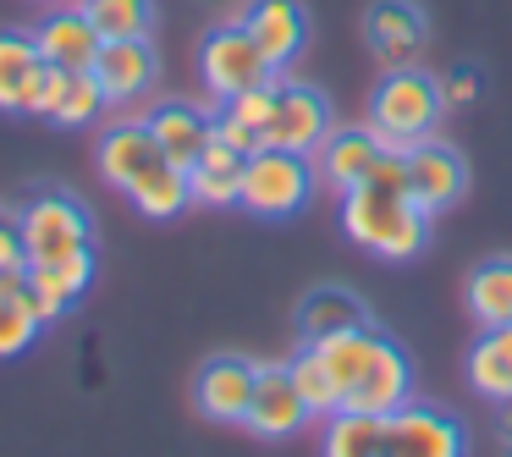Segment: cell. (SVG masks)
Wrapping results in <instances>:
<instances>
[{
	"label": "cell",
	"mask_w": 512,
	"mask_h": 457,
	"mask_svg": "<svg viewBox=\"0 0 512 457\" xmlns=\"http://www.w3.org/2000/svg\"><path fill=\"white\" fill-rule=\"evenodd\" d=\"M320 358L325 380L336 391V408L347 413H397L402 402H413V364L380 325H353L336 331L325 342H303Z\"/></svg>",
	"instance_id": "obj_1"
},
{
	"label": "cell",
	"mask_w": 512,
	"mask_h": 457,
	"mask_svg": "<svg viewBox=\"0 0 512 457\" xmlns=\"http://www.w3.org/2000/svg\"><path fill=\"white\" fill-rule=\"evenodd\" d=\"M342 232L353 237L358 248H369L375 259H419L424 237H430V215L413 204L408 193V160L391 149L375 171H369L358 188L342 193Z\"/></svg>",
	"instance_id": "obj_2"
},
{
	"label": "cell",
	"mask_w": 512,
	"mask_h": 457,
	"mask_svg": "<svg viewBox=\"0 0 512 457\" xmlns=\"http://www.w3.org/2000/svg\"><path fill=\"white\" fill-rule=\"evenodd\" d=\"M441 111H446L441 78H430V72H419V67L386 72V78L375 83V94H369V127H375L380 144L397 149V155L413 144H424V138H435Z\"/></svg>",
	"instance_id": "obj_3"
},
{
	"label": "cell",
	"mask_w": 512,
	"mask_h": 457,
	"mask_svg": "<svg viewBox=\"0 0 512 457\" xmlns=\"http://www.w3.org/2000/svg\"><path fill=\"white\" fill-rule=\"evenodd\" d=\"M320 188V171H314V155H292V149H254L243 166V210L259 215V221H287Z\"/></svg>",
	"instance_id": "obj_4"
},
{
	"label": "cell",
	"mask_w": 512,
	"mask_h": 457,
	"mask_svg": "<svg viewBox=\"0 0 512 457\" xmlns=\"http://www.w3.org/2000/svg\"><path fill=\"white\" fill-rule=\"evenodd\" d=\"M23 221V248H28V265H56V259L72 254H89L94 248V221L83 210V199L61 188H45L17 210Z\"/></svg>",
	"instance_id": "obj_5"
},
{
	"label": "cell",
	"mask_w": 512,
	"mask_h": 457,
	"mask_svg": "<svg viewBox=\"0 0 512 457\" xmlns=\"http://www.w3.org/2000/svg\"><path fill=\"white\" fill-rule=\"evenodd\" d=\"M199 72H204V89H210L215 100H232V94H248V89L276 83L270 56L254 45V34H248L243 23H221V28H210V34H204Z\"/></svg>",
	"instance_id": "obj_6"
},
{
	"label": "cell",
	"mask_w": 512,
	"mask_h": 457,
	"mask_svg": "<svg viewBox=\"0 0 512 457\" xmlns=\"http://www.w3.org/2000/svg\"><path fill=\"white\" fill-rule=\"evenodd\" d=\"M331 138V105L309 83H276V105L265 122L270 149H292V155H314Z\"/></svg>",
	"instance_id": "obj_7"
},
{
	"label": "cell",
	"mask_w": 512,
	"mask_h": 457,
	"mask_svg": "<svg viewBox=\"0 0 512 457\" xmlns=\"http://www.w3.org/2000/svg\"><path fill=\"white\" fill-rule=\"evenodd\" d=\"M160 166H171V160H166V149H160V138L149 133V122H116L100 133V177L111 182L116 193L133 199Z\"/></svg>",
	"instance_id": "obj_8"
},
{
	"label": "cell",
	"mask_w": 512,
	"mask_h": 457,
	"mask_svg": "<svg viewBox=\"0 0 512 457\" xmlns=\"http://www.w3.org/2000/svg\"><path fill=\"white\" fill-rule=\"evenodd\" d=\"M309 419H314V408L303 402L298 380H292V364H259V386H254V402H248V419H243L248 430L259 441H287Z\"/></svg>",
	"instance_id": "obj_9"
},
{
	"label": "cell",
	"mask_w": 512,
	"mask_h": 457,
	"mask_svg": "<svg viewBox=\"0 0 512 457\" xmlns=\"http://www.w3.org/2000/svg\"><path fill=\"white\" fill-rule=\"evenodd\" d=\"M402 160H408V193H413V204H419L424 215H441V210H452V204L463 199L468 166H463V155H457L452 144L424 138V144L402 149Z\"/></svg>",
	"instance_id": "obj_10"
},
{
	"label": "cell",
	"mask_w": 512,
	"mask_h": 457,
	"mask_svg": "<svg viewBox=\"0 0 512 457\" xmlns=\"http://www.w3.org/2000/svg\"><path fill=\"white\" fill-rule=\"evenodd\" d=\"M254 386H259V364L226 353V358H210L193 380V408L215 424H243L248 419V402H254Z\"/></svg>",
	"instance_id": "obj_11"
},
{
	"label": "cell",
	"mask_w": 512,
	"mask_h": 457,
	"mask_svg": "<svg viewBox=\"0 0 512 457\" xmlns=\"http://www.w3.org/2000/svg\"><path fill=\"white\" fill-rule=\"evenodd\" d=\"M391 457H468L463 424L430 402H402L391 413Z\"/></svg>",
	"instance_id": "obj_12"
},
{
	"label": "cell",
	"mask_w": 512,
	"mask_h": 457,
	"mask_svg": "<svg viewBox=\"0 0 512 457\" xmlns=\"http://www.w3.org/2000/svg\"><path fill=\"white\" fill-rule=\"evenodd\" d=\"M364 45L380 61V72L413 67V56L424 45V12L413 0H375L364 12Z\"/></svg>",
	"instance_id": "obj_13"
},
{
	"label": "cell",
	"mask_w": 512,
	"mask_h": 457,
	"mask_svg": "<svg viewBox=\"0 0 512 457\" xmlns=\"http://www.w3.org/2000/svg\"><path fill=\"white\" fill-rule=\"evenodd\" d=\"M89 72L100 78L105 100H111V105H127V100H138V94L155 89V78H160V50L149 45V39H105Z\"/></svg>",
	"instance_id": "obj_14"
},
{
	"label": "cell",
	"mask_w": 512,
	"mask_h": 457,
	"mask_svg": "<svg viewBox=\"0 0 512 457\" xmlns=\"http://www.w3.org/2000/svg\"><path fill=\"white\" fill-rule=\"evenodd\" d=\"M386 155L391 149L380 144L375 127H342V133L331 127V138L314 149V171H320V182L331 193H347V188H358Z\"/></svg>",
	"instance_id": "obj_15"
},
{
	"label": "cell",
	"mask_w": 512,
	"mask_h": 457,
	"mask_svg": "<svg viewBox=\"0 0 512 457\" xmlns=\"http://www.w3.org/2000/svg\"><path fill=\"white\" fill-rule=\"evenodd\" d=\"M237 23L254 34V45L270 56V67H292L309 45V17H303L298 0H248V12Z\"/></svg>",
	"instance_id": "obj_16"
},
{
	"label": "cell",
	"mask_w": 512,
	"mask_h": 457,
	"mask_svg": "<svg viewBox=\"0 0 512 457\" xmlns=\"http://www.w3.org/2000/svg\"><path fill=\"white\" fill-rule=\"evenodd\" d=\"M89 287H94V248L89 254H72V259H56V265H28L23 303L39 314V325H56Z\"/></svg>",
	"instance_id": "obj_17"
},
{
	"label": "cell",
	"mask_w": 512,
	"mask_h": 457,
	"mask_svg": "<svg viewBox=\"0 0 512 457\" xmlns=\"http://www.w3.org/2000/svg\"><path fill=\"white\" fill-rule=\"evenodd\" d=\"M144 122H149V133L160 138L166 160H171V166H182V171H193V166L204 160V149L215 144V116H204L199 105H188V100L155 105Z\"/></svg>",
	"instance_id": "obj_18"
},
{
	"label": "cell",
	"mask_w": 512,
	"mask_h": 457,
	"mask_svg": "<svg viewBox=\"0 0 512 457\" xmlns=\"http://www.w3.org/2000/svg\"><path fill=\"white\" fill-rule=\"evenodd\" d=\"M34 45H39V56L56 61V67L89 72L105 39H100V28L89 23V12H83V6H56V12L34 28Z\"/></svg>",
	"instance_id": "obj_19"
},
{
	"label": "cell",
	"mask_w": 512,
	"mask_h": 457,
	"mask_svg": "<svg viewBox=\"0 0 512 457\" xmlns=\"http://www.w3.org/2000/svg\"><path fill=\"white\" fill-rule=\"evenodd\" d=\"M325 457H391V413L336 408L325 424Z\"/></svg>",
	"instance_id": "obj_20"
},
{
	"label": "cell",
	"mask_w": 512,
	"mask_h": 457,
	"mask_svg": "<svg viewBox=\"0 0 512 457\" xmlns=\"http://www.w3.org/2000/svg\"><path fill=\"white\" fill-rule=\"evenodd\" d=\"M243 166H248V155H237L232 144L215 138V144L204 149V160L188 171L193 177V204H210V210L243 204Z\"/></svg>",
	"instance_id": "obj_21"
},
{
	"label": "cell",
	"mask_w": 512,
	"mask_h": 457,
	"mask_svg": "<svg viewBox=\"0 0 512 457\" xmlns=\"http://www.w3.org/2000/svg\"><path fill=\"white\" fill-rule=\"evenodd\" d=\"M468 386L490 402L512 397V325H485V336L468 347Z\"/></svg>",
	"instance_id": "obj_22"
},
{
	"label": "cell",
	"mask_w": 512,
	"mask_h": 457,
	"mask_svg": "<svg viewBox=\"0 0 512 457\" xmlns=\"http://www.w3.org/2000/svg\"><path fill=\"white\" fill-rule=\"evenodd\" d=\"M364 320H369L364 298H353L347 287H314L309 298H303V309H298L303 342H325V336L353 331V325H364Z\"/></svg>",
	"instance_id": "obj_23"
},
{
	"label": "cell",
	"mask_w": 512,
	"mask_h": 457,
	"mask_svg": "<svg viewBox=\"0 0 512 457\" xmlns=\"http://www.w3.org/2000/svg\"><path fill=\"white\" fill-rule=\"evenodd\" d=\"M468 314L479 325H512V259H485L468 276Z\"/></svg>",
	"instance_id": "obj_24"
},
{
	"label": "cell",
	"mask_w": 512,
	"mask_h": 457,
	"mask_svg": "<svg viewBox=\"0 0 512 457\" xmlns=\"http://www.w3.org/2000/svg\"><path fill=\"white\" fill-rule=\"evenodd\" d=\"M39 45L34 34H17V28H0V111H23V94L39 72Z\"/></svg>",
	"instance_id": "obj_25"
},
{
	"label": "cell",
	"mask_w": 512,
	"mask_h": 457,
	"mask_svg": "<svg viewBox=\"0 0 512 457\" xmlns=\"http://www.w3.org/2000/svg\"><path fill=\"white\" fill-rule=\"evenodd\" d=\"M100 39H149L155 34V0H78Z\"/></svg>",
	"instance_id": "obj_26"
},
{
	"label": "cell",
	"mask_w": 512,
	"mask_h": 457,
	"mask_svg": "<svg viewBox=\"0 0 512 457\" xmlns=\"http://www.w3.org/2000/svg\"><path fill=\"white\" fill-rule=\"evenodd\" d=\"M105 111H111V100H105L100 78H94V72H72V89L56 111V127H94Z\"/></svg>",
	"instance_id": "obj_27"
},
{
	"label": "cell",
	"mask_w": 512,
	"mask_h": 457,
	"mask_svg": "<svg viewBox=\"0 0 512 457\" xmlns=\"http://www.w3.org/2000/svg\"><path fill=\"white\" fill-rule=\"evenodd\" d=\"M67 89H72V72L56 67V61H39L34 83H28V94H23V111H28V116H45V122H56V111H61V100H67Z\"/></svg>",
	"instance_id": "obj_28"
},
{
	"label": "cell",
	"mask_w": 512,
	"mask_h": 457,
	"mask_svg": "<svg viewBox=\"0 0 512 457\" xmlns=\"http://www.w3.org/2000/svg\"><path fill=\"white\" fill-rule=\"evenodd\" d=\"M39 314L28 309L23 298H0V358H17V353H28V347L39 342Z\"/></svg>",
	"instance_id": "obj_29"
},
{
	"label": "cell",
	"mask_w": 512,
	"mask_h": 457,
	"mask_svg": "<svg viewBox=\"0 0 512 457\" xmlns=\"http://www.w3.org/2000/svg\"><path fill=\"white\" fill-rule=\"evenodd\" d=\"M292 380H298V391H303V402H309L314 408V419H331L336 413V391H331V380H325V369H320V358L309 353V347H303L298 358H292Z\"/></svg>",
	"instance_id": "obj_30"
},
{
	"label": "cell",
	"mask_w": 512,
	"mask_h": 457,
	"mask_svg": "<svg viewBox=\"0 0 512 457\" xmlns=\"http://www.w3.org/2000/svg\"><path fill=\"white\" fill-rule=\"evenodd\" d=\"M270 105H276V83H265V89H248V94H232V100H221V111L232 116V122L254 127V133L265 138V122H270Z\"/></svg>",
	"instance_id": "obj_31"
},
{
	"label": "cell",
	"mask_w": 512,
	"mask_h": 457,
	"mask_svg": "<svg viewBox=\"0 0 512 457\" xmlns=\"http://www.w3.org/2000/svg\"><path fill=\"white\" fill-rule=\"evenodd\" d=\"M215 138H221V144H232L237 155H254V149H265V138L254 133V127H243V122H232V116H215Z\"/></svg>",
	"instance_id": "obj_32"
},
{
	"label": "cell",
	"mask_w": 512,
	"mask_h": 457,
	"mask_svg": "<svg viewBox=\"0 0 512 457\" xmlns=\"http://www.w3.org/2000/svg\"><path fill=\"white\" fill-rule=\"evenodd\" d=\"M6 265H28L23 221H17V215H0V270H6Z\"/></svg>",
	"instance_id": "obj_33"
},
{
	"label": "cell",
	"mask_w": 512,
	"mask_h": 457,
	"mask_svg": "<svg viewBox=\"0 0 512 457\" xmlns=\"http://www.w3.org/2000/svg\"><path fill=\"white\" fill-rule=\"evenodd\" d=\"M441 94H446V105H468L479 94V78L457 67V72H446V78H441Z\"/></svg>",
	"instance_id": "obj_34"
},
{
	"label": "cell",
	"mask_w": 512,
	"mask_h": 457,
	"mask_svg": "<svg viewBox=\"0 0 512 457\" xmlns=\"http://www.w3.org/2000/svg\"><path fill=\"white\" fill-rule=\"evenodd\" d=\"M28 292V265H6L0 270V298H23Z\"/></svg>",
	"instance_id": "obj_35"
},
{
	"label": "cell",
	"mask_w": 512,
	"mask_h": 457,
	"mask_svg": "<svg viewBox=\"0 0 512 457\" xmlns=\"http://www.w3.org/2000/svg\"><path fill=\"white\" fill-rule=\"evenodd\" d=\"M496 430H501V435H507V441H512V397L501 402V413H496Z\"/></svg>",
	"instance_id": "obj_36"
}]
</instances>
